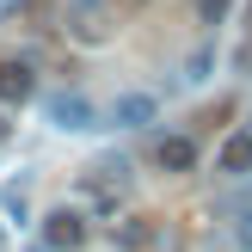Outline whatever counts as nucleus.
I'll return each instance as SVG.
<instances>
[{
  "instance_id": "14",
  "label": "nucleus",
  "mask_w": 252,
  "mask_h": 252,
  "mask_svg": "<svg viewBox=\"0 0 252 252\" xmlns=\"http://www.w3.org/2000/svg\"><path fill=\"white\" fill-rule=\"evenodd\" d=\"M0 135H6V123H0Z\"/></svg>"
},
{
  "instance_id": "10",
  "label": "nucleus",
  "mask_w": 252,
  "mask_h": 252,
  "mask_svg": "<svg viewBox=\"0 0 252 252\" xmlns=\"http://www.w3.org/2000/svg\"><path fill=\"white\" fill-rule=\"evenodd\" d=\"M209 62H216V56H209V49H197V56L185 62V80H203V74H209Z\"/></svg>"
},
{
  "instance_id": "3",
  "label": "nucleus",
  "mask_w": 252,
  "mask_h": 252,
  "mask_svg": "<svg viewBox=\"0 0 252 252\" xmlns=\"http://www.w3.org/2000/svg\"><path fill=\"white\" fill-rule=\"evenodd\" d=\"M43 246H49V252H80V246H86V216L68 209V203L49 209V216H43Z\"/></svg>"
},
{
  "instance_id": "16",
  "label": "nucleus",
  "mask_w": 252,
  "mask_h": 252,
  "mask_svg": "<svg viewBox=\"0 0 252 252\" xmlns=\"http://www.w3.org/2000/svg\"><path fill=\"white\" fill-rule=\"evenodd\" d=\"M0 246H6V240H0Z\"/></svg>"
},
{
  "instance_id": "9",
  "label": "nucleus",
  "mask_w": 252,
  "mask_h": 252,
  "mask_svg": "<svg viewBox=\"0 0 252 252\" xmlns=\"http://www.w3.org/2000/svg\"><path fill=\"white\" fill-rule=\"evenodd\" d=\"M197 19H203V25H221V19H228V0H197Z\"/></svg>"
},
{
  "instance_id": "12",
  "label": "nucleus",
  "mask_w": 252,
  "mask_h": 252,
  "mask_svg": "<svg viewBox=\"0 0 252 252\" xmlns=\"http://www.w3.org/2000/svg\"><path fill=\"white\" fill-rule=\"evenodd\" d=\"M117 240H123V246H142V240H148V221H129V228H123Z\"/></svg>"
},
{
  "instance_id": "4",
  "label": "nucleus",
  "mask_w": 252,
  "mask_h": 252,
  "mask_svg": "<svg viewBox=\"0 0 252 252\" xmlns=\"http://www.w3.org/2000/svg\"><path fill=\"white\" fill-rule=\"evenodd\" d=\"M31 98H37V68L6 56L0 62V105H31Z\"/></svg>"
},
{
  "instance_id": "1",
  "label": "nucleus",
  "mask_w": 252,
  "mask_h": 252,
  "mask_svg": "<svg viewBox=\"0 0 252 252\" xmlns=\"http://www.w3.org/2000/svg\"><path fill=\"white\" fill-rule=\"evenodd\" d=\"M43 117H49V129H68V135L105 129V111H98L86 93H49L43 98Z\"/></svg>"
},
{
  "instance_id": "13",
  "label": "nucleus",
  "mask_w": 252,
  "mask_h": 252,
  "mask_svg": "<svg viewBox=\"0 0 252 252\" xmlns=\"http://www.w3.org/2000/svg\"><path fill=\"white\" fill-rule=\"evenodd\" d=\"M117 6H142V0H117Z\"/></svg>"
},
{
  "instance_id": "11",
  "label": "nucleus",
  "mask_w": 252,
  "mask_h": 252,
  "mask_svg": "<svg viewBox=\"0 0 252 252\" xmlns=\"http://www.w3.org/2000/svg\"><path fill=\"white\" fill-rule=\"evenodd\" d=\"M234 246H240V252H252V209L240 216V228H234Z\"/></svg>"
},
{
  "instance_id": "5",
  "label": "nucleus",
  "mask_w": 252,
  "mask_h": 252,
  "mask_svg": "<svg viewBox=\"0 0 252 252\" xmlns=\"http://www.w3.org/2000/svg\"><path fill=\"white\" fill-rule=\"evenodd\" d=\"M154 117H160L154 93H123L117 105H111V123H117V129H148Z\"/></svg>"
},
{
  "instance_id": "6",
  "label": "nucleus",
  "mask_w": 252,
  "mask_h": 252,
  "mask_svg": "<svg viewBox=\"0 0 252 252\" xmlns=\"http://www.w3.org/2000/svg\"><path fill=\"white\" fill-rule=\"evenodd\" d=\"M216 172H221V179H246V172H252V129H234L228 142H221Z\"/></svg>"
},
{
  "instance_id": "7",
  "label": "nucleus",
  "mask_w": 252,
  "mask_h": 252,
  "mask_svg": "<svg viewBox=\"0 0 252 252\" xmlns=\"http://www.w3.org/2000/svg\"><path fill=\"white\" fill-rule=\"evenodd\" d=\"M154 166H160V172H191V166H197V142H191V135H160Z\"/></svg>"
},
{
  "instance_id": "2",
  "label": "nucleus",
  "mask_w": 252,
  "mask_h": 252,
  "mask_svg": "<svg viewBox=\"0 0 252 252\" xmlns=\"http://www.w3.org/2000/svg\"><path fill=\"white\" fill-rule=\"evenodd\" d=\"M68 37L74 43H105L111 37V0H68Z\"/></svg>"
},
{
  "instance_id": "8",
  "label": "nucleus",
  "mask_w": 252,
  "mask_h": 252,
  "mask_svg": "<svg viewBox=\"0 0 252 252\" xmlns=\"http://www.w3.org/2000/svg\"><path fill=\"white\" fill-rule=\"evenodd\" d=\"M0 209H6V221H19V228H25V221H31V197H25V179L0 191Z\"/></svg>"
},
{
  "instance_id": "15",
  "label": "nucleus",
  "mask_w": 252,
  "mask_h": 252,
  "mask_svg": "<svg viewBox=\"0 0 252 252\" xmlns=\"http://www.w3.org/2000/svg\"><path fill=\"white\" fill-rule=\"evenodd\" d=\"M0 6H6V0H0Z\"/></svg>"
}]
</instances>
